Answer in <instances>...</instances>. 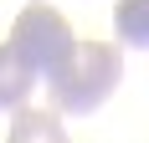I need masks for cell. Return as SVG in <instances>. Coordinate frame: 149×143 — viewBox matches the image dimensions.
<instances>
[{"instance_id":"obj_1","label":"cell","mask_w":149,"mask_h":143,"mask_svg":"<svg viewBox=\"0 0 149 143\" xmlns=\"http://www.w3.org/2000/svg\"><path fill=\"white\" fill-rule=\"evenodd\" d=\"M118 77H123V46H113V41H77L67 67L52 77V102L62 113H72V118H88V113H98L113 97Z\"/></svg>"},{"instance_id":"obj_2","label":"cell","mask_w":149,"mask_h":143,"mask_svg":"<svg viewBox=\"0 0 149 143\" xmlns=\"http://www.w3.org/2000/svg\"><path fill=\"white\" fill-rule=\"evenodd\" d=\"M21 56V67L31 72V77H57L62 67H67V56H72V46H77V36H72V26H67V15L62 10H52V5H26V10L15 15V26H10V41H5Z\"/></svg>"},{"instance_id":"obj_3","label":"cell","mask_w":149,"mask_h":143,"mask_svg":"<svg viewBox=\"0 0 149 143\" xmlns=\"http://www.w3.org/2000/svg\"><path fill=\"white\" fill-rule=\"evenodd\" d=\"M5 143H67L62 118H52L46 107H21L10 118V138Z\"/></svg>"},{"instance_id":"obj_4","label":"cell","mask_w":149,"mask_h":143,"mask_svg":"<svg viewBox=\"0 0 149 143\" xmlns=\"http://www.w3.org/2000/svg\"><path fill=\"white\" fill-rule=\"evenodd\" d=\"M31 87H36V77L21 67V56L10 46H0V113H21L26 97H31Z\"/></svg>"},{"instance_id":"obj_5","label":"cell","mask_w":149,"mask_h":143,"mask_svg":"<svg viewBox=\"0 0 149 143\" xmlns=\"http://www.w3.org/2000/svg\"><path fill=\"white\" fill-rule=\"evenodd\" d=\"M113 31L129 51H149V0H118L113 5Z\"/></svg>"}]
</instances>
